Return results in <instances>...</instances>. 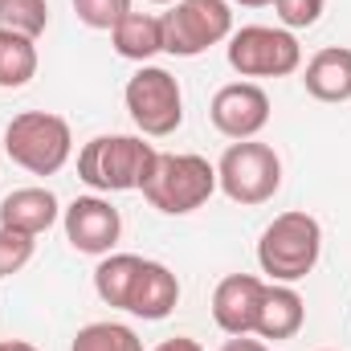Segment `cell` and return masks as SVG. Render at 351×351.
Returning <instances> with one entry per match:
<instances>
[{
	"label": "cell",
	"mask_w": 351,
	"mask_h": 351,
	"mask_svg": "<svg viewBox=\"0 0 351 351\" xmlns=\"http://www.w3.org/2000/svg\"><path fill=\"white\" fill-rule=\"evenodd\" d=\"M139 269H143V258H139V254H106V258L98 262V269H94V294H98L106 306L127 311Z\"/></svg>",
	"instance_id": "obj_17"
},
{
	"label": "cell",
	"mask_w": 351,
	"mask_h": 351,
	"mask_svg": "<svg viewBox=\"0 0 351 351\" xmlns=\"http://www.w3.org/2000/svg\"><path fill=\"white\" fill-rule=\"evenodd\" d=\"M208 119H213V127H217L225 139H233V143L258 139L265 131V123H269V94H265L258 82H229V86H221L213 94Z\"/></svg>",
	"instance_id": "obj_10"
},
{
	"label": "cell",
	"mask_w": 351,
	"mask_h": 351,
	"mask_svg": "<svg viewBox=\"0 0 351 351\" xmlns=\"http://www.w3.org/2000/svg\"><path fill=\"white\" fill-rule=\"evenodd\" d=\"M180 302V282L164 262H152L143 258V269L135 278V290H131V302H127V315L143 319V323H160L168 319Z\"/></svg>",
	"instance_id": "obj_14"
},
{
	"label": "cell",
	"mask_w": 351,
	"mask_h": 351,
	"mask_svg": "<svg viewBox=\"0 0 351 351\" xmlns=\"http://www.w3.org/2000/svg\"><path fill=\"white\" fill-rule=\"evenodd\" d=\"M62 225H66V241L90 254V258H106L114 254L119 237H123V217L106 196H78L62 208Z\"/></svg>",
	"instance_id": "obj_9"
},
{
	"label": "cell",
	"mask_w": 351,
	"mask_h": 351,
	"mask_svg": "<svg viewBox=\"0 0 351 351\" xmlns=\"http://www.w3.org/2000/svg\"><path fill=\"white\" fill-rule=\"evenodd\" d=\"M49 25L45 0H0V37H25L37 41Z\"/></svg>",
	"instance_id": "obj_19"
},
{
	"label": "cell",
	"mask_w": 351,
	"mask_h": 351,
	"mask_svg": "<svg viewBox=\"0 0 351 351\" xmlns=\"http://www.w3.org/2000/svg\"><path fill=\"white\" fill-rule=\"evenodd\" d=\"M70 351H143V339H139L127 323L102 319V323H86V327L74 335Z\"/></svg>",
	"instance_id": "obj_20"
},
{
	"label": "cell",
	"mask_w": 351,
	"mask_h": 351,
	"mask_svg": "<svg viewBox=\"0 0 351 351\" xmlns=\"http://www.w3.org/2000/svg\"><path fill=\"white\" fill-rule=\"evenodd\" d=\"M0 351H8V339H4V343H0Z\"/></svg>",
	"instance_id": "obj_29"
},
{
	"label": "cell",
	"mask_w": 351,
	"mask_h": 351,
	"mask_svg": "<svg viewBox=\"0 0 351 351\" xmlns=\"http://www.w3.org/2000/svg\"><path fill=\"white\" fill-rule=\"evenodd\" d=\"M306 323V302L294 286L286 282H265L262 286V302H258V323H254V335L269 339V343H282V339H294Z\"/></svg>",
	"instance_id": "obj_12"
},
{
	"label": "cell",
	"mask_w": 351,
	"mask_h": 351,
	"mask_svg": "<svg viewBox=\"0 0 351 351\" xmlns=\"http://www.w3.org/2000/svg\"><path fill=\"white\" fill-rule=\"evenodd\" d=\"M327 351H331V348H327Z\"/></svg>",
	"instance_id": "obj_30"
},
{
	"label": "cell",
	"mask_w": 351,
	"mask_h": 351,
	"mask_svg": "<svg viewBox=\"0 0 351 351\" xmlns=\"http://www.w3.org/2000/svg\"><path fill=\"white\" fill-rule=\"evenodd\" d=\"M274 8H278L282 29L294 33V29H311V25H319L327 0H274Z\"/></svg>",
	"instance_id": "obj_23"
},
{
	"label": "cell",
	"mask_w": 351,
	"mask_h": 351,
	"mask_svg": "<svg viewBox=\"0 0 351 351\" xmlns=\"http://www.w3.org/2000/svg\"><path fill=\"white\" fill-rule=\"evenodd\" d=\"M241 8H265V4H274V0H237Z\"/></svg>",
	"instance_id": "obj_27"
},
{
	"label": "cell",
	"mask_w": 351,
	"mask_h": 351,
	"mask_svg": "<svg viewBox=\"0 0 351 351\" xmlns=\"http://www.w3.org/2000/svg\"><path fill=\"white\" fill-rule=\"evenodd\" d=\"M62 221V204L49 188L29 184V188H12L0 200V225L4 229H21L29 237H41L45 229H53Z\"/></svg>",
	"instance_id": "obj_13"
},
{
	"label": "cell",
	"mask_w": 351,
	"mask_h": 351,
	"mask_svg": "<svg viewBox=\"0 0 351 351\" xmlns=\"http://www.w3.org/2000/svg\"><path fill=\"white\" fill-rule=\"evenodd\" d=\"M139 192L156 213L188 217L200 204H208V196L217 192V164H208L196 152H160L156 168Z\"/></svg>",
	"instance_id": "obj_3"
},
{
	"label": "cell",
	"mask_w": 351,
	"mask_h": 351,
	"mask_svg": "<svg viewBox=\"0 0 351 351\" xmlns=\"http://www.w3.org/2000/svg\"><path fill=\"white\" fill-rule=\"evenodd\" d=\"M152 4H176V0H152Z\"/></svg>",
	"instance_id": "obj_28"
},
{
	"label": "cell",
	"mask_w": 351,
	"mask_h": 351,
	"mask_svg": "<svg viewBox=\"0 0 351 351\" xmlns=\"http://www.w3.org/2000/svg\"><path fill=\"white\" fill-rule=\"evenodd\" d=\"M4 152L29 176H58L74 156V131L53 110H21L4 127Z\"/></svg>",
	"instance_id": "obj_4"
},
{
	"label": "cell",
	"mask_w": 351,
	"mask_h": 351,
	"mask_svg": "<svg viewBox=\"0 0 351 351\" xmlns=\"http://www.w3.org/2000/svg\"><path fill=\"white\" fill-rule=\"evenodd\" d=\"M160 21H164V53L172 58H200L204 49L233 37L229 0H176Z\"/></svg>",
	"instance_id": "obj_8"
},
{
	"label": "cell",
	"mask_w": 351,
	"mask_h": 351,
	"mask_svg": "<svg viewBox=\"0 0 351 351\" xmlns=\"http://www.w3.org/2000/svg\"><path fill=\"white\" fill-rule=\"evenodd\" d=\"M110 45L119 58L127 62H139V66H152L156 53H164V21L152 16V12H127L114 29H110Z\"/></svg>",
	"instance_id": "obj_16"
},
{
	"label": "cell",
	"mask_w": 351,
	"mask_h": 351,
	"mask_svg": "<svg viewBox=\"0 0 351 351\" xmlns=\"http://www.w3.org/2000/svg\"><path fill=\"white\" fill-rule=\"evenodd\" d=\"M302 86L319 102H351V49L343 45L319 49L302 70Z\"/></svg>",
	"instance_id": "obj_15"
},
{
	"label": "cell",
	"mask_w": 351,
	"mask_h": 351,
	"mask_svg": "<svg viewBox=\"0 0 351 351\" xmlns=\"http://www.w3.org/2000/svg\"><path fill=\"white\" fill-rule=\"evenodd\" d=\"M8 351H37L33 343H25V339H8Z\"/></svg>",
	"instance_id": "obj_26"
},
{
	"label": "cell",
	"mask_w": 351,
	"mask_h": 351,
	"mask_svg": "<svg viewBox=\"0 0 351 351\" xmlns=\"http://www.w3.org/2000/svg\"><path fill=\"white\" fill-rule=\"evenodd\" d=\"M33 250H37V237H29V233H21V229H4V225H0V278L21 274L25 265L33 262Z\"/></svg>",
	"instance_id": "obj_21"
},
{
	"label": "cell",
	"mask_w": 351,
	"mask_h": 351,
	"mask_svg": "<svg viewBox=\"0 0 351 351\" xmlns=\"http://www.w3.org/2000/svg\"><path fill=\"white\" fill-rule=\"evenodd\" d=\"M74 12L86 29H114L127 12H131V0H74Z\"/></svg>",
	"instance_id": "obj_22"
},
{
	"label": "cell",
	"mask_w": 351,
	"mask_h": 351,
	"mask_svg": "<svg viewBox=\"0 0 351 351\" xmlns=\"http://www.w3.org/2000/svg\"><path fill=\"white\" fill-rule=\"evenodd\" d=\"M262 278L254 274H229L213 290V323L225 335H254L258 302H262Z\"/></svg>",
	"instance_id": "obj_11"
},
{
	"label": "cell",
	"mask_w": 351,
	"mask_h": 351,
	"mask_svg": "<svg viewBox=\"0 0 351 351\" xmlns=\"http://www.w3.org/2000/svg\"><path fill=\"white\" fill-rule=\"evenodd\" d=\"M225 58H229L233 74H241V78H290L302 66V45L290 29L241 25V29H233Z\"/></svg>",
	"instance_id": "obj_7"
},
{
	"label": "cell",
	"mask_w": 351,
	"mask_h": 351,
	"mask_svg": "<svg viewBox=\"0 0 351 351\" xmlns=\"http://www.w3.org/2000/svg\"><path fill=\"white\" fill-rule=\"evenodd\" d=\"M156 351H204V348L196 339H188V335H172V339H164Z\"/></svg>",
	"instance_id": "obj_25"
},
{
	"label": "cell",
	"mask_w": 351,
	"mask_h": 351,
	"mask_svg": "<svg viewBox=\"0 0 351 351\" xmlns=\"http://www.w3.org/2000/svg\"><path fill=\"white\" fill-rule=\"evenodd\" d=\"M323 258V225L302 213V208H290V213H278L269 225L262 229V241H258V265L269 282H302Z\"/></svg>",
	"instance_id": "obj_2"
},
{
	"label": "cell",
	"mask_w": 351,
	"mask_h": 351,
	"mask_svg": "<svg viewBox=\"0 0 351 351\" xmlns=\"http://www.w3.org/2000/svg\"><path fill=\"white\" fill-rule=\"evenodd\" d=\"M123 102H127L131 123L147 139H168L184 123V90L176 82V74L164 66H139L127 78Z\"/></svg>",
	"instance_id": "obj_6"
},
{
	"label": "cell",
	"mask_w": 351,
	"mask_h": 351,
	"mask_svg": "<svg viewBox=\"0 0 351 351\" xmlns=\"http://www.w3.org/2000/svg\"><path fill=\"white\" fill-rule=\"evenodd\" d=\"M37 78V41L0 37V90H21Z\"/></svg>",
	"instance_id": "obj_18"
},
{
	"label": "cell",
	"mask_w": 351,
	"mask_h": 351,
	"mask_svg": "<svg viewBox=\"0 0 351 351\" xmlns=\"http://www.w3.org/2000/svg\"><path fill=\"white\" fill-rule=\"evenodd\" d=\"M217 188L241 204V208H258L265 200H274V192L282 188V160L278 152L262 139H241L229 143L221 164H217Z\"/></svg>",
	"instance_id": "obj_5"
},
{
	"label": "cell",
	"mask_w": 351,
	"mask_h": 351,
	"mask_svg": "<svg viewBox=\"0 0 351 351\" xmlns=\"http://www.w3.org/2000/svg\"><path fill=\"white\" fill-rule=\"evenodd\" d=\"M221 351H269V343L265 339H254V335H229L221 343Z\"/></svg>",
	"instance_id": "obj_24"
},
{
	"label": "cell",
	"mask_w": 351,
	"mask_h": 351,
	"mask_svg": "<svg viewBox=\"0 0 351 351\" xmlns=\"http://www.w3.org/2000/svg\"><path fill=\"white\" fill-rule=\"evenodd\" d=\"M156 156L160 152L143 135H94L78 152V180L94 192H139Z\"/></svg>",
	"instance_id": "obj_1"
}]
</instances>
